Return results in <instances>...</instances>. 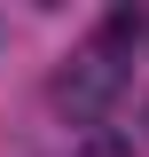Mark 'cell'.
I'll return each instance as SVG.
<instances>
[{
	"instance_id": "7a4b0ae2",
	"label": "cell",
	"mask_w": 149,
	"mask_h": 157,
	"mask_svg": "<svg viewBox=\"0 0 149 157\" xmlns=\"http://www.w3.org/2000/svg\"><path fill=\"white\" fill-rule=\"evenodd\" d=\"M78 157H118V141H86V149H78Z\"/></svg>"
},
{
	"instance_id": "6da1fadb",
	"label": "cell",
	"mask_w": 149,
	"mask_h": 157,
	"mask_svg": "<svg viewBox=\"0 0 149 157\" xmlns=\"http://www.w3.org/2000/svg\"><path fill=\"white\" fill-rule=\"evenodd\" d=\"M118 86H126V63H118V39H94L86 55H78L71 71L55 78V102H63L71 118H102V110L118 102Z\"/></svg>"
}]
</instances>
